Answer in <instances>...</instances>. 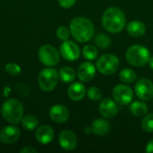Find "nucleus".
I'll list each match as a JSON object with an SVG mask.
<instances>
[{"mask_svg": "<svg viewBox=\"0 0 153 153\" xmlns=\"http://www.w3.org/2000/svg\"><path fill=\"white\" fill-rule=\"evenodd\" d=\"M70 31L75 40L84 43L89 41L93 37L94 26L89 19L79 16L71 22Z\"/></svg>", "mask_w": 153, "mask_h": 153, "instance_id": "nucleus-2", "label": "nucleus"}, {"mask_svg": "<svg viewBox=\"0 0 153 153\" xmlns=\"http://www.w3.org/2000/svg\"><path fill=\"white\" fill-rule=\"evenodd\" d=\"M130 111L135 117H143L146 115L148 111V107L143 101H134L130 106Z\"/></svg>", "mask_w": 153, "mask_h": 153, "instance_id": "nucleus-22", "label": "nucleus"}, {"mask_svg": "<svg viewBox=\"0 0 153 153\" xmlns=\"http://www.w3.org/2000/svg\"><path fill=\"white\" fill-rule=\"evenodd\" d=\"M133 91L126 84H118L113 89V97L117 103L120 105H128L133 100Z\"/></svg>", "mask_w": 153, "mask_h": 153, "instance_id": "nucleus-9", "label": "nucleus"}, {"mask_svg": "<svg viewBox=\"0 0 153 153\" xmlns=\"http://www.w3.org/2000/svg\"><path fill=\"white\" fill-rule=\"evenodd\" d=\"M119 65L118 57L112 54L103 55L97 61L98 70L105 75H110L116 73L119 68Z\"/></svg>", "mask_w": 153, "mask_h": 153, "instance_id": "nucleus-6", "label": "nucleus"}, {"mask_svg": "<svg viewBox=\"0 0 153 153\" xmlns=\"http://www.w3.org/2000/svg\"><path fill=\"white\" fill-rule=\"evenodd\" d=\"M145 151H146V152L148 153H153V139L148 143Z\"/></svg>", "mask_w": 153, "mask_h": 153, "instance_id": "nucleus-32", "label": "nucleus"}, {"mask_svg": "<svg viewBox=\"0 0 153 153\" xmlns=\"http://www.w3.org/2000/svg\"><path fill=\"white\" fill-rule=\"evenodd\" d=\"M95 66L91 62H84L80 65L77 70V76L82 82H90L95 76Z\"/></svg>", "mask_w": 153, "mask_h": 153, "instance_id": "nucleus-16", "label": "nucleus"}, {"mask_svg": "<svg viewBox=\"0 0 153 153\" xmlns=\"http://www.w3.org/2000/svg\"><path fill=\"white\" fill-rule=\"evenodd\" d=\"M76 0H58L60 6L63 8H70L75 4Z\"/></svg>", "mask_w": 153, "mask_h": 153, "instance_id": "nucleus-30", "label": "nucleus"}, {"mask_svg": "<svg viewBox=\"0 0 153 153\" xmlns=\"http://www.w3.org/2000/svg\"><path fill=\"white\" fill-rule=\"evenodd\" d=\"M94 41H95L96 46L100 48H108L109 47V45L111 44L110 37L108 36L107 34H104V33L98 34L96 36Z\"/></svg>", "mask_w": 153, "mask_h": 153, "instance_id": "nucleus-24", "label": "nucleus"}, {"mask_svg": "<svg viewBox=\"0 0 153 153\" xmlns=\"http://www.w3.org/2000/svg\"><path fill=\"white\" fill-rule=\"evenodd\" d=\"M39 58L43 65L47 66H54L59 62V53L54 46L46 44L39 48Z\"/></svg>", "mask_w": 153, "mask_h": 153, "instance_id": "nucleus-7", "label": "nucleus"}, {"mask_svg": "<svg viewBox=\"0 0 153 153\" xmlns=\"http://www.w3.org/2000/svg\"><path fill=\"white\" fill-rule=\"evenodd\" d=\"M76 74L74 69L68 66H65L59 71V78L65 83H70L74 81Z\"/></svg>", "mask_w": 153, "mask_h": 153, "instance_id": "nucleus-20", "label": "nucleus"}, {"mask_svg": "<svg viewBox=\"0 0 153 153\" xmlns=\"http://www.w3.org/2000/svg\"><path fill=\"white\" fill-rule=\"evenodd\" d=\"M23 106L16 99H9L5 100L1 108L3 117L10 124L17 125L23 117Z\"/></svg>", "mask_w": 153, "mask_h": 153, "instance_id": "nucleus-3", "label": "nucleus"}, {"mask_svg": "<svg viewBox=\"0 0 153 153\" xmlns=\"http://www.w3.org/2000/svg\"><path fill=\"white\" fill-rule=\"evenodd\" d=\"M85 93L86 88L82 82H74L69 86L67 90V94L69 98L74 101H79L82 100L85 96Z\"/></svg>", "mask_w": 153, "mask_h": 153, "instance_id": "nucleus-17", "label": "nucleus"}, {"mask_svg": "<svg viewBox=\"0 0 153 153\" xmlns=\"http://www.w3.org/2000/svg\"><path fill=\"white\" fill-rule=\"evenodd\" d=\"M82 56L87 60H95L98 56V49L93 45H86L82 48Z\"/></svg>", "mask_w": 153, "mask_h": 153, "instance_id": "nucleus-25", "label": "nucleus"}, {"mask_svg": "<svg viewBox=\"0 0 153 153\" xmlns=\"http://www.w3.org/2000/svg\"><path fill=\"white\" fill-rule=\"evenodd\" d=\"M59 79V73L54 68L43 69L38 77V83L39 88L44 91H51L57 85Z\"/></svg>", "mask_w": 153, "mask_h": 153, "instance_id": "nucleus-5", "label": "nucleus"}, {"mask_svg": "<svg viewBox=\"0 0 153 153\" xmlns=\"http://www.w3.org/2000/svg\"><path fill=\"white\" fill-rule=\"evenodd\" d=\"M55 137V133L52 127L47 125H42L35 132L36 140L41 144H48L53 141Z\"/></svg>", "mask_w": 153, "mask_h": 153, "instance_id": "nucleus-15", "label": "nucleus"}, {"mask_svg": "<svg viewBox=\"0 0 153 153\" xmlns=\"http://www.w3.org/2000/svg\"><path fill=\"white\" fill-rule=\"evenodd\" d=\"M126 22L125 13L118 7H109L103 13L102 25L107 31L118 33L124 30Z\"/></svg>", "mask_w": 153, "mask_h": 153, "instance_id": "nucleus-1", "label": "nucleus"}, {"mask_svg": "<svg viewBox=\"0 0 153 153\" xmlns=\"http://www.w3.org/2000/svg\"><path fill=\"white\" fill-rule=\"evenodd\" d=\"M60 54L67 61H74L80 57L81 49L77 44L71 40H65L60 46Z\"/></svg>", "mask_w": 153, "mask_h": 153, "instance_id": "nucleus-10", "label": "nucleus"}, {"mask_svg": "<svg viewBox=\"0 0 153 153\" xmlns=\"http://www.w3.org/2000/svg\"><path fill=\"white\" fill-rule=\"evenodd\" d=\"M38 152V151L35 148H32L30 146H25L23 149L21 150V153H33Z\"/></svg>", "mask_w": 153, "mask_h": 153, "instance_id": "nucleus-31", "label": "nucleus"}, {"mask_svg": "<svg viewBox=\"0 0 153 153\" xmlns=\"http://www.w3.org/2000/svg\"><path fill=\"white\" fill-rule=\"evenodd\" d=\"M100 113L106 118H113L118 112V107L117 102L111 99L103 100L99 106Z\"/></svg>", "mask_w": 153, "mask_h": 153, "instance_id": "nucleus-14", "label": "nucleus"}, {"mask_svg": "<svg viewBox=\"0 0 153 153\" xmlns=\"http://www.w3.org/2000/svg\"><path fill=\"white\" fill-rule=\"evenodd\" d=\"M149 65H150V67L153 70V56L152 57H150V60H149Z\"/></svg>", "mask_w": 153, "mask_h": 153, "instance_id": "nucleus-34", "label": "nucleus"}, {"mask_svg": "<svg viewBox=\"0 0 153 153\" xmlns=\"http://www.w3.org/2000/svg\"><path fill=\"white\" fill-rule=\"evenodd\" d=\"M87 96L93 101H98L102 98V92L98 87H91L87 91Z\"/></svg>", "mask_w": 153, "mask_h": 153, "instance_id": "nucleus-27", "label": "nucleus"}, {"mask_svg": "<svg viewBox=\"0 0 153 153\" xmlns=\"http://www.w3.org/2000/svg\"><path fill=\"white\" fill-rule=\"evenodd\" d=\"M70 30L65 27V26H60L57 30H56V37L60 39V40H67L69 39L70 36Z\"/></svg>", "mask_w": 153, "mask_h": 153, "instance_id": "nucleus-29", "label": "nucleus"}, {"mask_svg": "<svg viewBox=\"0 0 153 153\" xmlns=\"http://www.w3.org/2000/svg\"><path fill=\"white\" fill-rule=\"evenodd\" d=\"M136 96L144 101L150 100L153 98V83L152 82L146 78L140 79L134 87Z\"/></svg>", "mask_w": 153, "mask_h": 153, "instance_id": "nucleus-8", "label": "nucleus"}, {"mask_svg": "<svg viewBox=\"0 0 153 153\" xmlns=\"http://www.w3.org/2000/svg\"><path fill=\"white\" fill-rule=\"evenodd\" d=\"M49 117L54 122L62 124V123L66 122L69 119L70 113H69L68 108L65 106L57 104V105H54L50 108Z\"/></svg>", "mask_w": 153, "mask_h": 153, "instance_id": "nucleus-13", "label": "nucleus"}, {"mask_svg": "<svg viewBox=\"0 0 153 153\" xmlns=\"http://www.w3.org/2000/svg\"><path fill=\"white\" fill-rule=\"evenodd\" d=\"M20 129L15 126H5L0 132V141L4 144H12L20 138Z\"/></svg>", "mask_w": 153, "mask_h": 153, "instance_id": "nucleus-12", "label": "nucleus"}, {"mask_svg": "<svg viewBox=\"0 0 153 153\" xmlns=\"http://www.w3.org/2000/svg\"><path fill=\"white\" fill-rule=\"evenodd\" d=\"M142 127L146 133L153 132V113L147 115L142 122Z\"/></svg>", "mask_w": 153, "mask_h": 153, "instance_id": "nucleus-26", "label": "nucleus"}, {"mask_svg": "<svg viewBox=\"0 0 153 153\" xmlns=\"http://www.w3.org/2000/svg\"><path fill=\"white\" fill-rule=\"evenodd\" d=\"M119 77H120L121 81L126 83H132V82H135L137 79V75H136L135 72L129 68L123 69L119 74Z\"/></svg>", "mask_w": 153, "mask_h": 153, "instance_id": "nucleus-23", "label": "nucleus"}, {"mask_svg": "<svg viewBox=\"0 0 153 153\" xmlns=\"http://www.w3.org/2000/svg\"><path fill=\"white\" fill-rule=\"evenodd\" d=\"M5 72L10 74V75H13V76H16L18 75L21 72H22V69L20 67L19 65L15 64V63H9L5 65V68H4Z\"/></svg>", "mask_w": 153, "mask_h": 153, "instance_id": "nucleus-28", "label": "nucleus"}, {"mask_svg": "<svg viewBox=\"0 0 153 153\" xmlns=\"http://www.w3.org/2000/svg\"><path fill=\"white\" fill-rule=\"evenodd\" d=\"M126 60L134 66L141 67L149 63L150 51L143 45H134L130 47L126 54Z\"/></svg>", "mask_w": 153, "mask_h": 153, "instance_id": "nucleus-4", "label": "nucleus"}, {"mask_svg": "<svg viewBox=\"0 0 153 153\" xmlns=\"http://www.w3.org/2000/svg\"><path fill=\"white\" fill-rule=\"evenodd\" d=\"M59 144L65 151H74L77 146V137L72 131L64 130L59 134Z\"/></svg>", "mask_w": 153, "mask_h": 153, "instance_id": "nucleus-11", "label": "nucleus"}, {"mask_svg": "<svg viewBox=\"0 0 153 153\" xmlns=\"http://www.w3.org/2000/svg\"><path fill=\"white\" fill-rule=\"evenodd\" d=\"M21 122H22V127L28 131L35 130L39 126V120L33 115H27V116L23 117Z\"/></svg>", "mask_w": 153, "mask_h": 153, "instance_id": "nucleus-21", "label": "nucleus"}, {"mask_svg": "<svg viewBox=\"0 0 153 153\" xmlns=\"http://www.w3.org/2000/svg\"><path fill=\"white\" fill-rule=\"evenodd\" d=\"M91 127H92L93 133L95 134L100 135V136L108 134L110 130L109 123L107 120L101 119V118L94 120L91 124Z\"/></svg>", "mask_w": 153, "mask_h": 153, "instance_id": "nucleus-19", "label": "nucleus"}, {"mask_svg": "<svg viewBox=\"0 0 153 153\" xmlns=\"http://www.w3.org/2000/svg\"><path fill=\"white\" fill-rule=\"evenodd\" d=\"M84 133H85L86 134H91V133H93V131H92V127H91H91L86 126V127L84 128Z\"/></svg>", "mask_w": 153, "mask_h": 153, "instance_id": "nucleus-33", "label": "nucleus"}, {"mask_svg": "<svg viewBox=\"0 0 153 153\" xmlns=\"http://www.w3.org/2000/svg\"><path fill=\"white\" fill-rule=\"evenodd\" d=\"M127 32L129 35L134 38H139L142 37L145 34L146 32V27L143 22L140 21H132L127 24L126 27Z\"/></svg>", "mask_w": 153, "mask_h": 153, "instance_id": "nucleus-18", "label": "nucleus"}]
</instances>
